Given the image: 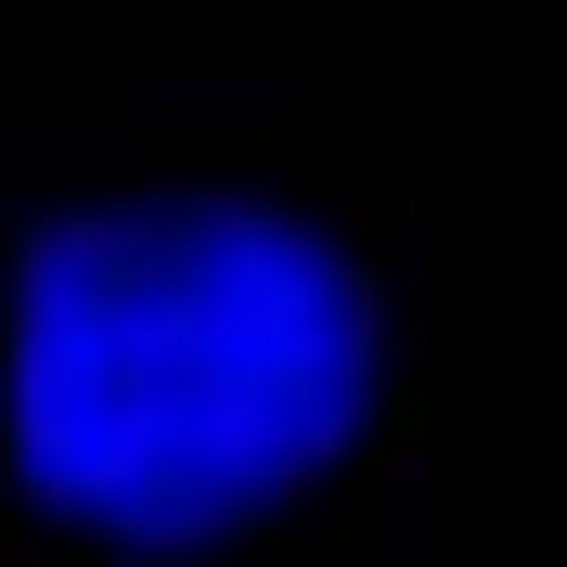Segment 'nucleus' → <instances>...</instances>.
Returning a JSON list of instances; mask_svg holds the SVG:
<instances>
[{
  "mask_svg": "<svg viewBox=\"0 0 567 567\" xmlns=\"http://www.w3.org/2000/svg\"><path fill=\"white\" fill-rule=\"evenodd\" d=\"M361 271L246 194L52 219L13 271V464L91 529L194 542L258 516L361 425Z\"/></svg>",
  "mask_w": 567,
  "mask_h": 567,
  "instance_id": "nucleus-1",
  "label": "nucleus"
}]
</instances>
